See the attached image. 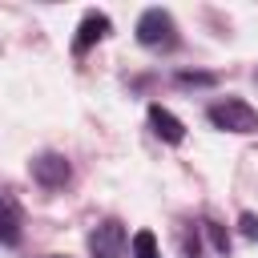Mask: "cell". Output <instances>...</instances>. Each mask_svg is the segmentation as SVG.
<instances>
[{
  "label": "cell",
  "instance_id": "obj_1",
  "mask_svg": "<svg viewBox=\"0 0 258 258\" xmlns=\"http://www.w3.org/2000/svg\"><path fill=\"white\" fill-rule=\"evenodd\" d=\"M206 117H210L214 129H226V133H254V129H258V109L246 105L242 97H222V101H214V105L206 109Z\"/></svg>",
  "mask_w": 258,
  "mask_h": 258
},
{
  "label": "cell",
  "instance_id": "obj_2",
  "mask_svg": "<svg viewBox=\"0 0 258 258\" xmlns=\"http://www.w3.org/2000/svg\"><path fill=\"white\" fill-rule=\"evenodd\" d=\"M125 250H129V234H125L121 218H105L89 230V254L93 258H125Z\"/></svg>",
  "mask_w": 258,
  "mask_h": 258
},
{
  "label": "cell",
  "instance_id": "obj_3",
  "mask_svg": "<svg viewBox=\"0 0 258 258\" xmlns=\"http://www.w3.org/2000/svg\"><path fill=\"white\" fill-rule=\"evenodd\" d=\"M137 40L145 48H173L177 44V28H173V16L165 8H145L141 20H137Z\"/></svg>",
  "mask_w": 258,
  "mask_h": 258
},
{
  "label": "cell",
  "instance_id": "obj_4",
  "mask_svg": "<svg viewBox=\"0 0 258 258\" xmlns=\"http://www.w3.org/2000/svg\"><path fill=\"white\" fill-rule=\"evenodd\" d=\"M28 169H32V177H36L44 189H64L69 177H73V165H69L64 153H40V157H32Z\"/></svg>",
  "mask_w": 258,
  "mask_h": 258
},
{
  "label": "cell",
  "instance_id": "obj_5",
  "mask_svg": "<svg viewBox=\"0 0 258 258\" xmlns=\"http://www.w3.org/2000/svg\"><path fill=\"white\" fill-rule=\"evenodd\" d=\"M20 234H24V210L8 189H0V246H16Z\"/></svg>",
  "mask_w": 258,
  "mask_h": 258
},
{
  "label": "cell",
  "instance_id": "obj_6",
  "mask_svg": "<svg viewBox=\"0 0 258 258\" xmlns=\"http://www.w3.org/2000/svg\"><path fill=\"white\" fill-rule=\"evenodd\" d=\"M109 36V16L105 12H85L81 16V28H77V36H73V52L77 56H85L97 40H105Z\"/></svg>",
  "mask_w": 258,
  "mask_h": 258
},
{
  "label": "cell",
  "instance_id": "obj_7",
  "mask_svg": "<svg viewBox=\"0 0 258 258\" xmlns=\"http://www.w3.org/2000/svg\"><path fill=\"white\" fill-rule=\"evenodd\" d=\"M149 129H153L165 145H181V141H185V125H181L165 105H149Z\"/></svg>",
  "mask_w": 258,
  "mask_h": 258
},
{
  "label": "cell",
  "instance_id": "obj_8",
  "mask_svg": "<svg viewBox=\"0 0 258 258\" xmlns=\"http://www.w3.org/2000/svg\"><path fill=\"white\" fill-rule=\"evenodd\" d=\"M129 250H133V258H161L153 230H137V234H133V242H129Z\"/></svg>",
  "mask_w": 258,
  "mask_h": 258
},
{
  "label": "cell",
  "instance_id": "obj_9",
  "mask_svg": "<svg viewBox=\"0 0 258 258\" xmlns=\"http://www.w3.org/2000/svg\"><path fill=\"white\" fill-rule=\"evenodd\" d=\"M202 230H206V234H210V242H214V250H222V254H226V250H230V238H226V230H222V226H218V222H206V226H202Z\"/></svg>",
  "mask_w": 258,
  "mask_h": 258
},
{
  "label": "cell",
  "instance_id": "obj_10",
  "mask_svg": "<svg viewBox=\"0 0 258 258\" xmlns=\"http://www.w3.org/2000/svg\"><path fill=\"white\" fill-rule=\"evenodd\" d=\"M238 230H242V238L258 242V214H242V218H238Z\"/></svg>",
  "mask_w": 258,
  "mask_h": 258
},
{
  "label": "cell",
  "instance_id": "obj_11",
  "mask_svg": "<svg viewBox=\"0 0 258 258\" xmlns=\"http://www.w3.org/2000/svg\"><path fill=\"white\" fill-rule=\"evenodd\" d=\"M177 85H214V73H177Z\"/></svg>",
  "mask_w": 258,
  "mask_h": 258
},
{
  "label": "cell",
  "instance_id": "obj_12",
  "mask_svg": "<svg viewBox=\"0 0 258 258\" xmlns=\"http://www.w3.org/2000/svg\"><path fill=\"white\" fill-rule=\"evenodd\" d=\"M48 258H69V254H48Z\"/></svg>",
  "mask_w": 258,
  "mask_h": 258
}]
</instances>
